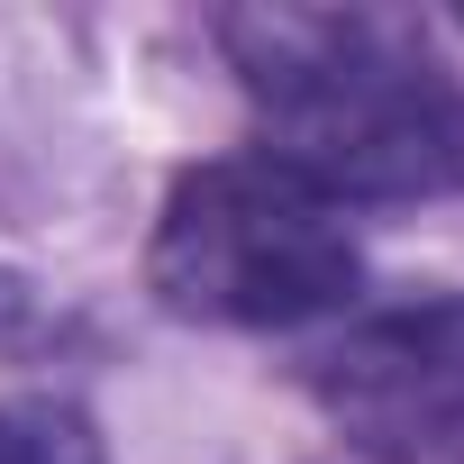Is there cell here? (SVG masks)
<instances>
[{"label":"cell","mask_w":464,"mask_h":464,"mask_svg":"<svg viewBox=\"0 0 464 464\" xmlns=\"http://www.w3.org/2000/svg\"><path fill=\"white\" fill-rule=\"evenodd\" d=\"M274 164L346 200L464 191V82L382 10H237L218 19Z\"/></svg>","instance_id":"1"},{"label":"cell","mask_w":464,"mask_h":464,"mask_svg":"<svg viewBox=\"0 0 464 464\" xmlns=\"http://www.w3.org/2000/svg\"><path fill=\"white\" fill-rule=\"evenodd\" d=\"M355 227L328 191H310L274 155H218L191 164L164 209H155V246L146 283L173 319L209 328H310L355 301Z\"/></svg>","instance_id":"2"},{"label":"cell","mask_w":464,"mask_h":464,"mask_svg":"<svg viewBox=\"0 0 464 464\" xmlns=\"http://www.w3.org/2000/svg\"><path fill=\"white\" fill-rule=\"evenodd\" d=\"M310 401L373 464H464V292L346 319L310 355Z\"/></svg>","instance_id":"3"},{"label":"cell","mask_w":464,"mask_h":464,"mask_svg":"<svg viewBox=\"0 0 464 464\" xmlns=\"http://www.w3.org/2000/svg\"><path fill=\"white\" fill-rule=\"evenodd\" d=\"M0 464H101V428L73 401H0Z\"/></svg>","instance_id":"4"}]
</instances>
